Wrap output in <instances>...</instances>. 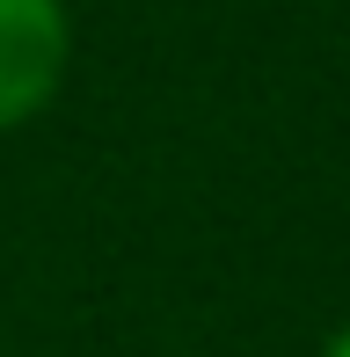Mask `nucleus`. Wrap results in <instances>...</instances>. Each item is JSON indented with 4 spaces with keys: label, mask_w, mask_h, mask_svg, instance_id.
<instances>
[{
    "label": "nucleus",
    "mask_w": 350,
    "mask_h": 357,
    "mask_svg": "<svg viewBox=\"0 0 350 357\" xmlns=\"http://www.w3.org/2000/svg\"><path fill=\"white\" fill-rule=\"evenodd\" d=\"M66 0H0V139L52 109V95L66 88Z\"/></svg>",
    "instance_id": "f257e3e1"
},
{
    "label": "nucleus",
    "mask_w": 350,
    "mask_h": 357,
    "mask_svg": "<svg viewBox=\"0 0 350 357\" xmlns=\"http://www.w3.org/2000/svg\"><path fill=\"white\" fill-rule=\"evenodd\" d=\"M321 357H350V321H343L336 335H328V350H321Z\"/></svg>",
    "instance_id": "f03ea898"
}]
</instances>
